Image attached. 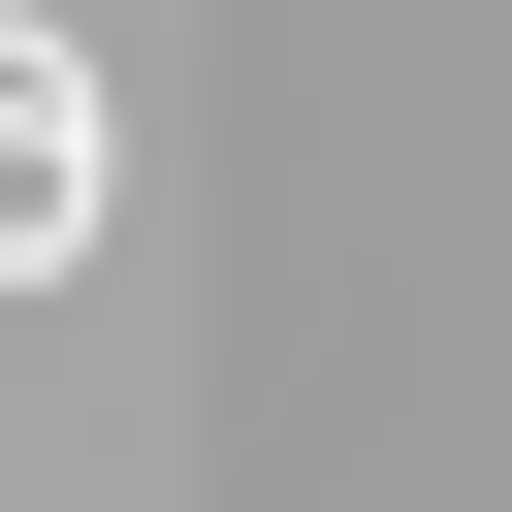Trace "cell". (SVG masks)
<instances>
[{
    "instance_id": "cell-1",
    "label": "cell",
    "mask_w": 512,
    "mask_h": 512,
    "mask_svg": "<svg viewBox=\"0 0 512 512\" xmlns=\"http://www.w3.org/2000/svg\"><path fill=\"white\" fill-rule=\"evenodd\" d=\"M0 256H96V64L0 0Z\"/></svg>"
}]
</instances>
